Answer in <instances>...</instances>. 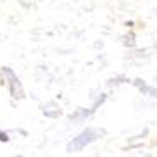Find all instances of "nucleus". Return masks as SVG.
I'll return each instance as SVG.
<instances>
[{
    "label": "nucleus",
    "mask_w": 157,
    "mask_h": 157,
    "mask_svg": "<svg viewBox=\"0 0 157 157\" xmlns=\"http://www.w3.org/2000/svg\"><path fill=\"white\" fill-rule=\"evenodd\" d=\"M102 133H104V131H98V129H93V128L85 129L79 136H76V138L67 145V150H69V152H76V150H79V148H83L85 145H88V143L95 142L97 138H100Z\"/></svg>",
    "instance_id": "1"
},
{
    "label": "nucleus",
    "mask_w": 157,
    "mask_h": 157,
    "mask_svg": "<svg viewBox=\"0 0 157 157\" xmlns=\"http://www.w3.org/2000/svg\"><path fill=\"white\" fill-rule=\"evenodd\" d=\"M2 71H4L5 76H9V88H10L12 97H14V98H23L24 97V92H23V88H21V83H19L17 76H16V74L12 73V69H9V67H4Z\"/></svg>",
    "instance_id": "2"
},
{
    "label": "nucleus",
    "mask_w": 157,
    "mask_h": 157,
    "mask_svg": "<svg viewBox=\"0 0 157 157\" xmlns=\"http://www.w3.org/2000/svg\"><path fill=\"white\" fill-rule=\"evenodd\" d=\"M0 142H9V135L4 133V131H0Z\"/></svg>",
    "instance_id": "3"
}]
</instances>
